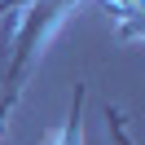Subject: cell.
<instances>
[{"label": "cell", "mask_w": 145, "mask_h": 145, "mask_svg": "<svg viewBox=\"0 0 145 145\" xmlns=\"http://www.w3.org/2000/svg\"><path fill=\"white\" fill-rule=\"evenodd\" d=\"M84 97H88V88H75V101H71V110H66V123H62V132L53 136V145H84Z\"/></svg>", "instance_id": "6da1fadb"}, {"label": "cell", "mask_w": 145, "mask_h": 145, "mask_svg": "<svg viewBox=\"0 0 145 145\" xmlns=\"http://www.w3.org/2000/svg\"><path fill=\"white\" fill-rule=\"evenodd\" d=\"M13 106H18V101H5V97H0V145H5V127H9V114H13Z\"/></svg>", "instance_id": "7a4b0ae2"}]
</instances>
